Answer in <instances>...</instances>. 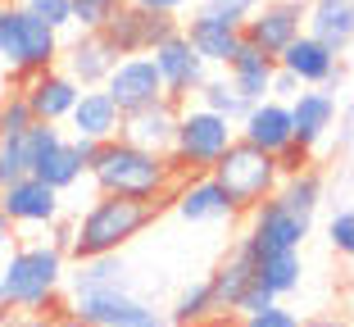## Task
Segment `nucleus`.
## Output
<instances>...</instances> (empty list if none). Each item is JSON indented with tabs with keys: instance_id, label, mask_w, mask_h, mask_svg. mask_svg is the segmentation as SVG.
Wrapping results in <instances>:
<instances>
[{
	"instance_id": "nucleus-1",
	"label": "nucleus",
	"mask_w": 354,
	"mask_h": 327,
	"mask_svg": "<svg viewBox=\"0 0 354 327\" xmlns=\"http://www.w3.org/2000/svg\"><path fill=\"white\" fill-rule=\"evenodd\" d=\"M64 254L46 241L10 245V254L0 259V305L10 314H64Z\"/></svg>"
},
{
	"instance_id": "nucleus-2",
	"label": "nucleus",
	"mask_w": 354,
	"mask_h": 327,
	"mask_svg": "<svg viewBox=\"0 0 354 327\" xmlns=\"http://www.w3.org/2000/svg\"><path fill=\"white\" fill-rule=\"evenodd\" d=\"M91 182L100 187V196H127V200H159L168 205L177 191V173L168 164V155H150V150H136L127 141H104L91 159Z\"/></svg>"
},
{
	"instance_id": "nucleus-3",
	"label": "nucleus",
	"mask_w": 354,
	"mask_h": 327,
	"mask_svg": "<svg viewBox=\"0 0 354 327\" xmlns=\"http://www.w3.org/2000/svg\"><path fill=\"white\" fill-rule=\"evenodd\" d=\"M168 205L159 200H127V196H100L91 209L77 218L73 227V250L68 259L82 264V259H100V254H118L127 241L146 232L150 223L164 214Z\"/></svg>"
},
{
	"instance_id": "nucleus-4",
	"label": "nucleus",
	"mask_w": 354,
	"mask_h": 327,
	"mask_svg": "<svg viewBox=\"0 0 354 327\" xmlns=\"http://www.w3.org/2000/svg\"><path fill=\"white\" fill-rule=\"evenodd\" d=\"M209 178L223 187L232 214H250L254 205H263V200L277 196L281 173H277V159H272V155H263V150L245 146V141L236 137L227 150H223L218 164L209 169Z\"/></svg>"
},
{
	"instance_id": "nucleus-5",
	"label": "nucleus",
	"mask_w": 354,
	"mask_h": 327,
	"mask_svg": "<svg viewBox=\"0 0 354 327\" xmlns=\"http://www.w3.org/2000/svg\"><path fill=\"white\" fill-rule=\"evenodd\" d=\"M59 32L32 19L19 0H0V59L14 68V77H32L55 68L59 59Z\"/></svg>"
},
{
	"instance_id": "nucleus-6",
	"label": "nucleus",
	"mask_w": 354,
	"mask_h": 327,
	"mask_svg": "<svg viewBox=\"0 0 354 327\" xmlns=\"http://www.w3.org/2000/svg\"><path fill=\"white\" fill-rule=\"evenodd\" d=\"M236 141V123L209 114V109H177V132H173V150H168V164H173L177 178H191V173H209L223 159V150Z\"/></svg>"
},
{
	"instance_id": "nucleus-7",
	"label": "nucleus",
	"mask_w": 354,
	"mask_h": 327,
	"mask_svg": "<svg viewBox=\"0 0 354 327\" xmlns=\"http://www.w3.org/2000/svg\"><path fill=\"white\" fill-rule=\"evenodd\" d=\"M177 32H182V23H177L173 14H150V10H141V5H132V0H118L114 14H109L104 28H100V41L109 46L118 59H132V55H150L155 46H164Z\"/></svg>"
},
{
	"instance_id": "nucleus-8",
	"label": "nucleus",
	"mask_w": 354,
	"mask_h": 327,
	"mask_svg": "<svg viewBox=\"0 0 354 327\" xmlns=\"http://www.w3.org/2000/svg\"><path fill=\"white\" fill-rule=\"evenodd\" d=\"M150 64H155L159 82H164V100H173L177 109H182V100H187V95H196L200 86L209 82V64L187 46V37H182V32H177V37H168L164 46H155V50H150Z\"/></svg>"
},
{
	"instance_id": "nucleus-9",
	"label": "nucleus",
	"mask_w": 354,
	"mask_h": 327,
	"mask_svg": "<svg viewBox=\"0 0 354 327\" xmlns=\"http://www.w3.org/2000/svg\"><path fill=\"white\" fill-rule=\"evenodd\" d=\"M309 227H313V218L291 214L281 200H263L250 209V227H245L241 245L245 250H300Z\"/></svg>"
},
{
	"instance_id": "nucleus-10",
	"label": "nucleus",
	"mask_w": 354,
	"mask_h": 327,
	"mask_svg": "<svg viewBox=\"0 0 354 327\" xmlns=\"http://www.w3.org/2000/svg\"><path fill=\"white\" fill-rule=\"evenodd\" d=\"M300 32H304V5H295V0H263L259 10L241 23V37L250 46H259L263 55H272V59H277Z\"/></svg>"
},
{
	"instance_id": "nucleus-11",
	"label": "nucleus",
	"mask_w": 354,
	"mask_h": 327,
	"mask_svg": "<svg viewBox=\"0 0 354 327\" xmlns=\"http://www.w3.org/2000/svg\"><path fill=\"white\" fill-rule=\"evenodd\" d=\"M104 95L118 105V114H136L146 105L164 100V82H159L150 55H132V59H118L104 77Z\"/></svg>"
},
{
	"instance_id": "nucleus-12",
	"label": "nucleus",
	"mask_w": 354,
	"mask_h": 327,
	"mask_svg": "<svg viewBox=\"0 0 354 327\" xmlns=\"http://www.w3.org/2000/svg\"><path fill=\"white\" fill-rule=\"evenodd\" d=\"M19 95L28 100V109H32L37 123H64V118L73 114L82 86H77L68 73H59V68H46V73L19 77Z\"/></svg>"
},
{
	"instance_id": "nucleus-13",
	"label": "nucleus",
	"mask_w": 354,
	"mask_h": 327,
	"mask_svg": "<svg viewBox=\"0 0 354 327\" xmlns=\"http://www.w3.org/2000/svg\"><path fill=\"white\" fill-rule=\"evenodd\" d=\"M0 214L10 227H50L59 218V191H50L46 182L23 178L0 191Z\"/></svg>"
},
{
	"instance_id": "nucleus-14",
	"label": "nucleus",
	"mask_w": 354,
	"mask_h": 327,
	"mask_svg": "<svg viewBox=\"0 0 354 327\" xmlns=\"http://www.w3.org/2000/svg\"><path fill=\"white\" fill-rule=\"evenodd\" d=\"M173 132H177V105L159 100V105H146L136 114H123L118 141H127L136 150H150V155H168L173 150Z\"/></svg>"
},
{
	"instance_id": "nucleus-15",
	"label": "nucleus",
	"mask_w": 354,
	"mask_h": 327,
	"mask_svg": "<svg viewBox=\"0 0 354 327\" xmlns=\"http://www.w3.org/2000/svg\"><path fill=\"white\" fill-rule=\"evenodd\" d=\"M245 146L263 150V155H277L281 146H291V105L286 100H254L241 118V132H236Z\"/></svg>"
},
{
	"instance_id": "nucleus-16",
	"label": "nucleus",
	"mask_w": 354,
	"mask_h": 327,
	"mask_svg": "<svg viewBox=\"0 0 354 327\" xmlns=\"http://www.w3.org/2000/svg\"><path fill=\"white\" fill-rule=\"evenodd\" d=\"M182 37H187V46L205 64H227L232 55H236V46H241V23L200 10V14H191V23L182 28Z\"/></svg>"
},
{
	"instance_id": "nucleus-17",
	"label": "nucleus",
	"mask_w": 354,
	"mask_h": 327,
	"mask_svg": "<svg viewBox=\"0 0 354 327\" xmlns=\"http://www.w3.org/2000/svg\"><path fill=\"white\" fill-rule=\"evenodd\" d=\"M304 32L313 41H323L332 55H345L354 46V0H309Z\"/></svg>"
},
{
	"instance_id": "nucleus-18",
	"label": "nucleus",
	"mask_w": 354,
	"mask_h": 327,
	"mask_svg": "<svg viewBox=\"0 0 354 327\" xmlns=\"http://www.w3.org/2000/svg\"><path fill=\"white\" fill-rule=\"evenodd\" d=\"M168 205H173L187 223H223V218H232L227 196H223V187L209 178V173H191V178H182Z\"/></svg>"
},
{
	"instance_id": "nucleus-19",
	"label": "nucleus",
	"mask_w": 354,
	"mask_h": 327,
	"mask_svg": "<svg viewBox=\"0 0 354 327\" xmlns=\"http://www.w3.org/2000/svg\"><path fill=\"white\" fill-rule=\"evenodd\" d=\"M68 123H73V141H95V146H104V141L118 137L123 114H118V105L104 95V86H91V91L77 95Z\"/></svg>"
},
{
	"instance_id": "nucleus-20",
	"label": "nucleus",
	"mask_w": 354,
	"mask_h": 327,
	"mask_svg": "<svg viewBox=\"0 0 354 327\" xmlns=\"http://www.w3.org/2000/svg\"><path fill=\"white\" fill-rule=\"evenodd\" d=\"M227 82H232V91L241 95V100H268V86H272V73H277V59L272 55H263L259 46H250L245 37H241V46H236V55H232L227 64Z\"/></svg>"
},
{
	"instance_id": "nucleus-21",
	"label": "nucleus",
	"mask_w": 354,
	"mask_h": 327,
	"mask_svg": "<svg viewBox=\"0 0 354 327\" xmlns=\"http://www.w3.org/2000/svg\"><path fill=\"white\" fill-rule=\"evenodd\" d=\"M59 59H64V73L73 77L82 91H91V86H104V77L118 64V55L100 41V32H82L68 50H59Z\"/></svg>"
},
{
	"instance_id": "nucleus-22",
	"label": "nucleus",
	"mask_w": 354,
	"mask_h": 327,
	"mask_svg": "<svg viewBox=\"0 0 354 327\" xmlns=\"http://www.w3.org/2000/svg\"><path fill=\"white\" fill-rule=\"evenodd\" d=\"M336 127V95L327 91H300L291 100V141L313 150Z\"/></svg>"
},
{
	"instance_id": "nucleus-23",
	"label": "nucleus",
	"mask_w": 354,
	"mask_h": 327,
	"mask_svg": "<svg viewBox=\"0 0 354 327\" xmlns=\"http://www.w3.org/2000/svg\"><path fill=\"white\" fill-rule=\"evenodd\" d=\"M336 59H341V55H332L323 41H313L309 32H300V37L277 55V68H281V73H291L300 86H323L327 73L336 68Z\"/></svg>"
},
{
	"instance_id": "nucleus-24",
	"label": "nucleus",
	"mask_w": 354,
	"mask_h": 327,
	"mask_svg": "<svg viewBox=\"0 0 354 327\" xmlns=\"http://www.w3.org/2000/svg\"><path fill=\"white\" fill-rule=\"evenodd\" d=\"M254 286V268L250 259H245V250H232L218 259V268L209 273V291H214V309H218V318H236V305L241 296Z\"/></svg>"
},
{
	"instance_id": "nucleus-25",
	"label": "nucleus",
	"mask_w": 354,
	"mask_h": 327,
	"mask_svg": "<svg viewBox=\"0 0 354 327\" xmlns=\"http://www.w3.org/2000/svg\"><path fill=\"white\" fill-rule=\"evenodd\" d=\"M68 296H86V291H132V268L123 264V254H100V259H82L73 273H64Z\"/></svg>"
},
{
	"instance_id": "nucleus-26",
	"label": "nucleus",
	"mask_w": 354,
	"mask_h": 327,
	"mask_svg": "<svg viewBox=\"0 0 354 327\" xmlns=\"http://www.w3.org/2000/svg\"><path fill=\"white\" fill-rule=\"evenodd\" d=\"M241 245V241H236ZM245 250V245H241ZM245 259H250V268H254V282L259 286H268L272 296H291L295 286H300V250H245Z\"/></svg>"
},
{
	"instance_id": "nucleus-27",
	"label": "nucleus",
	"mask_w": 354,
	"mask_h": 327,
	"mask_svg": "<svg viewBox=\"0 0 354 327\" xmlns=\"http://www.w3.org/2000/svg\"><path fill=\"white\" fill-rule=\"evenodd\" d=\"M323 196H327V178L318 169H300V173L277 182V196L272 200H281L291 214H300V218H313V209L323 205Z\"/></svg>"
},
{
	"instance_id": "nucleus-28",
	"label": "nucleus",
	"mask_w": 354,
	"mask_h": 327,
	"mask_svg": "<svg viewBox=\"0 0 354 327\" xmlns=\"http://www.w3.org/2000/svg\"><path fill=\"white\" fill-rule=\"evenodd\" d=\"M82 173L86 169H82V159H77V146H73V141H59V146H55L37 169H32V178L46 182L50 191H59V196H64L73 182H82Z\"/></svg>"
},
{
	"instance_id": "nucleus-29",
	"label": "nucleus",
	"mask_w": 354,
	"mask_h": 327,
	"mask_svg": "<svg viewBox=\"0 0 354 327\" xmlns=\"http://www.w3.org/2000/svg\"><path fill=\"white\" fill-rule=\"evenodd\" d=\"M205 323H218L209 277H205V282H196V286H187V291L173 300V309H168V327H205Z\"/></svg>"
},
{
	"instance_id": "nucleus-30",
	"label": "nucleus",
	"mask_w": 354,
	"mask_h": 327,
	"mask_svg": "<svg viewBox=\"0 0 354 327\" xmlns=\"http://www.w3.org/2000/svg\"><path fill=\"white\" fill-rule=\"evenodd\" d=\"M196 95H200V109H209V114L227 118V123H241V118H245V109H250V100H241V95L232 91L227 77H209V82L200 86Z\"/></svg>"
},
{
	"instance_id": "nucleus-31",
	"label": "nucleus",
	"mask_w": 354,
	"mask_h": 327,
	"mask_svg": "<svg viewBox=\"0 0 354 327\" xmlns=\"http://www.w3.org/2000/svg\"><path fill=\"white\" fill-rule=\"evenodd\" d=\"M32 132V127H28ZM28 132L23 137H0V191L10 182L32 178V155H28Z\"/></svg>"
},
{
	"instance_id": "nucleus-32",
	"label": "nucleus",
	"mask_w": 354,
	"mask_h": 327,
	"mask_svg": "<svg viewBox=\"0 0 354 327\" xmlns=\"http://www.w3.org/2000/svg\"><path fill=\"white\" fill-rule=\"evenodd\" d=\"M104 327H168V314L155 309L150 300H141V296H127Z\"/></svg>"
},
{
	"instance_id": "nucleus-33",
	"label": "nucleus",
	"mask_w": 354,
	"mask_h": 327,
	"mask_svg": "<svg viewBox=\"0 0 354 327\" xmlns=\"http://www.w3.org/2000/svg\"><path fill=\"white\" fill-rule=\"evenodd\" d=\"M28 127H37V118H32L28 100H23L19 91L5 95V100H0V137H23Z\"/></svg>"
},
{
	"instance_id": "nucleus-34",
	"label": "nucleus",
	"mask_w": 354,
	"mask_h": 327,
	"mask_svg": "<svg viewBox=\"0 0 354 327\" xmlns=\"http://www.w3.org/2000/svg\"><path fill=\"white\" fill-rule=\"evenodd\" d=\"M114 5L118 0H68V10H73V23L82 32H100L104 28V19L114 14Z\"/></svg>"
},
{
	"instance_id": "nucleus-35",
	"label": "nucleus",
	"mask_w": 354,
	"mask_h": 327,
	"mask_svg": "<svg viewBox=\"0 0 354 327\" xmlns=\"http://www.w3.org/2000/svg\"><path fill=\"white\" fill-rule=\"evenodd\" d=\"M19 5L32 14V19H41L46 28H55V32H64L68 23H73V10H68V0H19Z\"/></svg>"
},
{
	"instance_id": "nucleus-36",
	"label": "nucleus",
	"mask_w": 354,
	"mask_h": 327,
	"mask_svg": "<svg viewBox=\"0 0 354 327\" xmlns=\"http://www.w3.org/2000/svg\"><path fill=\"white\" fill-rule=\"evenodd\" d=\"M327 241H332L336 254L354 259V214L350 209H336L332 214V223H327Z\"/></svg>"
},
{
	"instance_id": "nucleus-37",
	"label": "nucleus",
	"mask_w": 354,
	"mask_h": 327,
	"mask_svg": "<svg viewBox=\"0 0 354 327\" xmlns=\"http://www.w3.org/2000/svg\"><path fill=\"white\" fill-rule=\"evenodd\" d=\"M59 141H64V132H59L55 123H37V127H32V132H28V155H32V169H37V164H41V159L50 155L55 146H59Z\"/></svg>"
},
{
	"instance_id": "nucleus-38",
	"label": "nucleus",
	"mask_w": 354,
	"mask_h": 327,
	"mask_svg": "<svg viewBox=\"0 0 354 327\" xmlns=\"http://www.w3.org/2000/svg\"><path fill=\"white\" fill-rule=\"evenodd\" d=\"M259 5H263V0H200V10L223 14V19H236V23H245Z\"/></svg>"
},
{
	"instance_id": "nucleus-39",
	"label": "nucleus",
	"mask_w": 354,
	"mask_h": 327,
	"mask_svg": "<svg viewBox=\"0 0 354 327\" xmlns=\"http://www.w3.org/2000/svg\"><path fill=\"white\" fill-rule=\"evenodd\" d=\"M272 159H277V173H281V178H291V173H300V169H313V150L295 146V141H291V146H281Z\"/></svg>"
},
{
	"instance_id": "nucleus-40",
	"label": "nucleus",
	"mask_w": 354,
	"mask_h": 327,
	"mask_svg": "<svg viewBox=\"0 0 354 327\" xmlns=\"http://www.w3.org/2000/svg\"><path fill=\"white\" fill-rule=\"evenodd\" d=\"M241 327H300V318H295L291 309H281V305H268V309H259V314L241 318Z\"/></svg>"
},
{
	"instance_id": "nucleus-41",
	"label": "nucleus",
	"mask_w": 354,
	"mask_h": 327,
	"mask_svg": "<svg viewBox=\"0 0 354 327\" xmlns=\"http://www.w3.org/2000/svg\"><path fill=\"white\" fill-rule=\"evenodd\" d=\"M336 155H345L354 164V91H350V100H345V114H341V132H336Z\"/></svg>"
},
{
	"instance_id": "nucleus-42",
	"label": "nucleus",
	"mask_w": 354,
	"mask_h": 327,
	"mask_svg": "<svg viewBox=\"0 0 354 327\" xmlns=\"http://www.w3.org/2000/svg\"><path fill=\"white\" fill-rule=\"evenodd\" d=\"M73 227H77V218H55L50 223V250H59L64 259H68V250H73Z\"/></svg>"
},
{
	"instance_id": "nucleus-43",
	"label": "nucleus",
	"mask_w": 354,
	"mask_h": 327,
	"mask_svg": "<svg viewBox=\"0 0 354 327\" xmlns=\"http://www.w3.org/2000/svg\"><path fill=\"white\" fill-rule=\"evenodd\" d=\"M268 95H272V100H286V105H291L295 95H300V82H295L291 73H281V68H277V73H272V86H268Z\"/></svg>"
},
{
	"instance_id": "nucleus-44",
	"label": "nucleus",
	"mask_w": 354,
	"mask_h": 327,
	"mask_svg": "<svg viewBox=\"0 0 354 327\" xmlns=\"http://www.w3.org/2000/svg\"><path fill=\"white\" fill-rule=\"evenodd\" d=\"M336 209H350L354 214V164L336 178Z\"/></svg>"
},
{
	"instance_id": "nucleus-45",
	"label": "nucleus",
	"mask_w": 354,
	"mask_h": 327,
	"mask_svg": "<svg viewBox=\"0 0 354 327\" xmlns=\"http://www.w3.org/2000/svg\"><path fill=\"white\" fill-rule=\"evenodd\" d=\"M132 5H141V10H150V14H173V19H177L191 0H132Z\"/></svg>"
},
{
	"instance_id": "nucleus-46",
	"label": "nucleus",
	"mask_w": 354,
	"mask_h": 327,
	"mask_svg": "<svg viewBox=\"0 0 354 327\" xmlns=\"http://www.w3.org/2000/svg\"><path fill=\"white\" fill-rule=\"evenodd\" d=\"M345 82H350V68H345V59H336V68H332V73H327L323 91H327V95H336V91H341Z\"/></svg>"
},
{
	"instance_id": "nucleus-47",
	"label": "nucleus",
	"mask_w": 354,
	"mask_h": 327,
	"mask_svg": "<svg viewBox=\"0 0 354 327\" xmlns=\"http://www.w3.org/2000/svg\"><path fill=\"white\" fill-rule=\"evenodd\" d=\"M5 327H50V314H10Z\"/></svg>"
},
{
	"instance_id": "nucleus-48",
	"label": "nucleus",
	"mask_w": 354,
	"mask_h": 327,
	"mask_svg": "<svg viewBox=\"0 0 354 327\" xmlns=\"http://www.w3.org/2000/svg\"><path fill=\"white\" fill-rule=\"evenodd\" d=\"M300 327H350V323H345L341 314H318V318H304Z\"/></svg>"
},
{
	"instance_id": "nucleus-49",
	"label": "nucleus",
	"mask_w": 354,
	"mask_h": 327,
	"mask_svg": "<svg viewBox=\"0 0 354 327\" xmlns=\"http://www.w3.org/2000/svg\"><path fill=\"white\" fill-rule=\"evenodd\" d=\"M73 146H77V159H82V169H91V159H95V150H100V146H95V141H73Z\"/></svg>"
},
{
	"instance_id": "nucleus-50",
	"label": "nucleus",
	"mask_w": 354,
	"mask_h": 327,
	"mask_svg": "<svg viewBox=\"0 0 354 327\" xmlns=\"http://www.w3.org/2000/svg\"><path fill=\"white\" fill-rule=\"evenodd\" d=\"M50 327H86V323H82V318H73L68 309H64V314H50Z\"/></svg>"
},
{
	"instance_id": "nucleus-51",
	"label": "nucleus",
	"mask_w": 354,
	"mask_h": 327,
	"mask_svg": "<svg viewBox=\"0 0 354 327\" xmlns=\"http://www.w3.org/2000/svg\"><path fill=\"white\" fill-rule=\"evenodd\" d=\"M10 245H14V227L5 223V214H0V254L10 250Z\"/></svg>"
},
{
	"instance_id": "nucleus-52",
	"label": "nucleus",
	"mask_w": 354,
	"mask_h": 327,
	"mask_svg": "<svg viewBox=\"0 0 354 327\" xmlns=\"http://www.w3.org/2000/svg\"><path fill=\"white\" fill-rule=\"evenodd\" d=\"M5 318H10V309H5V305H0V327H5Z\"/></svg>"
},
{
	"instance_id": "nucleus-53",
	"label": "nucleus",
	"mask_w": 354,
	"mask_h": 327,
	"mask_svg": "<svg viewBox=\"0 0 354 327\" xmlns=\"http://www.w3.org/2000/svg\"><path fill=\"white\" fill-rule=\"evenodd\" d=\"M205 327H227V318H218V323H205Z\"/></svg>"
},
{
	"instance_id": "nucleus-54",
	"label": "nucleus",
	"mask_w": 354,
	"mask_h": 327,
	"mask_svg": "<svg viewBox=\"0 0 354 327\" xmlns=\"http://www.w3.org/2000/svg\"><path fill=\"white\" fill-rule=\"evenodd\" d=\"M295 5H309V0H295Z\"/></svg>"
}]
</instances>
